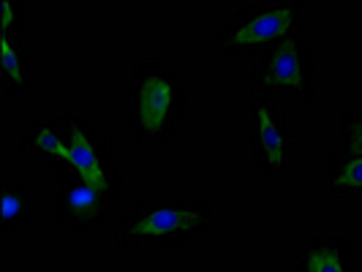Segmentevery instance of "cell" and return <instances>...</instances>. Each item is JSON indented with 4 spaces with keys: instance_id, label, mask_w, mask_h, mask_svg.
I'll list each match as a JSON object with an SVG mask.
<instances>
[{
    "instance_id": "1",
    "label": "cell",
    "mask_w": 362,
    "mask_h": 272,
    "mask_svg": "<svg viewBox=\"0 0 362 272\" xmlns=\"http://www.w3.org/2000/svg\"><path fill=\"white\" fill-rule=\"evenodd\" d=\"M191 73L158 52L136 57L126 90L131 142L139 150H163L177 139L188 120Z\"/></svg>"
},
{
    "instance_id": "2",
    "label": "cell",
    "mask_w": 362,
    "mask_h": 272,
    "mask_svg": "<svg viewBox=\"0 0 362 272\" xmlns=\"http://www.w3.org/2000/svg\"><path fill=\"white\" fill-rule=\"evenodd\" d=\"M218 213L207 196H142L112 226V245L120 251H185L216 229Z\"/></svg>"
},
{
    "instance_id": "3",
    "label": "cell",
    "mask_w": 362,
    "mask_h": 272,
    "mask_svg": "<svg viewBox=\"0 0 362 272\" xmlns=\"http://www.w3.org/2000/svg\"><path fill=\"white\" fill-rule=\"evenodd\" d=\"M303 0H240L226 22L210 36L218 60H259L278 41L303 33Z\"/></svg>"
},
{
    "instance_id": "4",
    "label": "cell",
    "mask_w": 362,
    "mask_h": 272,
    "mask_svg": "<svg viewBox=\"0 0 362 272\" xmlns=\"http://www.w3.org/2000/svg\"><path fill=\"white\" fill-rule=\"evenodd\" d=\"M60 123H63V139L74 169L95 182L101 191H107L112 199H120L126 194V169L115 153V136L112 131L101 128L93 117H88L82 109H60Z\"/></svg>"
},
{
    "instance_id": "5",
    "label": "cell",
    "mask_w": 362,
    "mask_h": 272,
    "mask_svg": "<svg viewBox=\"0 0 362 272\" xmlns=\"http://www.w3.org/2000/svg\"><path fill=\"white\" fill-rule=\"evenodd\" d=\"M319 88V63L316 49L305 44L303 33L278 41L251 69V95H270V98H297L303 104L316 101Z\"/></svg>"
},
{
    "instance_id": "6",
    "label": "cell",
    "mask_w": 362,
    "mask_h": 272,
    "mask_svg": "<svg viewBox=\"0 0 362 272\" xmlns=\"http://www.w3.org/2000/svg\"><path fill=\"white\" fill-rule=\"evenodd\" d=\"M57 188V223L69 240H88L104 232L109 210L117 199L101 191L95 182L85 180L71 163H49L44 166Z\"/></svg>"
},
{
    "instance_id": "7",
    "label": "cell",
    "mask_w": 362,
    "mask_h": 272,
    "mask_svg": "<svg viewBox=\"0 0 362 272\" xmlns=\"http://www.w3.org/2000/svg\"><path fill=\"white\" fill-rule=\"evenodd\" d=\"M248 161L262 175H284L289 147L297 139L289 126V112L281 98L251 95L245 104Z\"/></svg>"
},
{
    "instance_id": "8",
    "label": "cell",
    "mask_w": 362,
    "mask_h": 272,
    "mask_svg": "<svg viewBox=\"0 0 362 272\" xmlns=\"http://www.w3.org/2000/svg\"><path fill=\"white\" fill-rule=\"evenodd\" d=\"M17 142L19 155L28 158V161H38L49 166V163H66V158H69L60 112H54V114L33 112V114H28L19 126Z\"/></svg>"
},
{
    "instance_id": "9",
    "label": "cell",
    "mask_w": 362,
    "mask_h": 272,
    "mask_svg": "<svg viewBox=\"0 0 362 272\" xmlns=\"http://www.w3.org/2000/svg\"><path fill=\"white\" fill-rule=\"evenodd\" d=\"M297 272H362L349 237H308L297 245Z\"/></svg>"
},
{
    "instance_id": "10",
    "label": "cell",
    "mask_w": 362,
    "mask_h": 272,
    "mask_svg": "<svg viewBox=\"0 0 362 272\" xmlns=\"http://www.w3.org/2000/svg\"><path fill=\"white\" fill-rule=\"evenodd\" d=\"M36 82L33 49L17 36H0V88L8 98L28 101Z\"/></svg>"
},
{
    "instance_id": "11",
    "label": "cell",
    "mask_w": 362,
    "mask_h": 272,
    "mask_svg": "<svg viewBox=\"0 0 362 272\" xmlns=\"http://www.w3.org/2000/svg\"><path fill=\"white\" fill-rule=\"evenodd\" d=\"M327 191L332 199H362V153L327 150Z\"/></svg>"
},
{
    "instance_id": "12",
    "label": "cell",
    "mask_w": 362,
    "mask_h": 272,
    "mask_svg": "<svg viewBox=\"0 0 362 272\" xmlns=\"http://www.w3.org/2000/svg\"><path fill=\"white\" fill-rule=\"evenodd\" d=\"M33 223V196L22 182L0 180V232L6 237H22Z\"/></svg>"
},
{
    "instance_id": "13",
    "label": "cell",
    "mask_w": 362,
    "mask_h": 272,
    "mask_svg": "<svg viewBox=\"0 0 362 272\" xmlns=\"http://www.w3.org/2000/svg\"><path fill=\"white\" fill-rule=\"evenodd\" d=\"M338 147L362 153V107L338 112Z\"/></svg>"
},
{
    "instance_id": "14",
    "label": "cell",
    "mask_w": 362,
    "mask_h": 272,
    "mask_svg": "<svg viewBox=\"0 0 362 272\" xmlns=\"http://www.w3.org/2000/svg\"><path fill=\"white\" fill-rule=\"evenodd\" d=\"M25 11H28L25 0H0V36L22 38Z\"/></svg>"
}]
</instances>
